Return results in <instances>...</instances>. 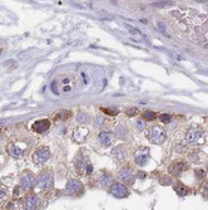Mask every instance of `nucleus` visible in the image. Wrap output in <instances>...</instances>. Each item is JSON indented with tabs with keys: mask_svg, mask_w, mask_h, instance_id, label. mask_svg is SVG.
Masks as SVG:
<instances>
[{
	"mask_svg": "<svg viewBox=\"0 0 208 210\" xmlns=\"http://www.w3.org/2000/svg\"><path fill=\"white\" fill-rule=\"evenodd\" d=\"M36 184L40 189H51L54 185V177L50 171H41L36 177Z\"/></svg>",
	"mask_w": 208,
	"mask_h": 210,
	"instance_id": "obj_1",
	"label": "nucleus"
},
{
	"mask_svg": "<svg viewBox=\"0 0 208 210\" xmlns=\"http://www.w3.org/2000/svg\"><path fill=\"white\" fill-rule=\"evenodd\" d=\"M148 138L150 142L156 143V145H162V143H164L165 138H167V136H165V132L161 128V127H153L149 130L148 132Z\"/></svg>",
	"mask_w": 208,
	"mask_h": 210,
	"instance_id": "obj_2",
	"label": "nucleus"
},
{
	"mask_svg": "<svg viewBox=\"0 0 208 210\" xmlns=\"http://www.w3.org/2000/svg\"><path fill=\"white\" fill-rule=\"evenodd\" d=\"M49 157H50V151H49V149H48V147H44V146H41V147H39V149L33 154V162H34L35 165H41V164L47 162V161L49 160Z\"/></svg>",
	"mask_w": 208,
	"mask_h": 210,
	"instance_id": "obj_3",
	"label": "nucleus"
},
{
	"mask_svg": "<svg viewBox=\"0 0 208 210\" xmlns=\"http://www.w3.org/2000/svg\"><path fill=\"white\" fill-rule=\"evenodd\" d=\"M110 192L114 198H118V199H123V198H127L129 195V190L126 185L123 184H119V182H114L112 186H110Z\"/></svg>",
	"mask_w": 208,
	"mask_h": 210,
	"instance_id": "obj_4",
	"label": "nucleus"
},
{
	"mask_svg": "<svg viewBox=\"0 0 208 210\" xmlns=\"http://www.w3.org/2000/svg\"><path fill=\"white\" fill-rule=\"evenodd\" d=\"M66 192L70 194V195H77L80 196L83 192H84V186L79 180H70L66 184V188H65Z\"/></svg>",
	"mask_w": 208,
	"mask_h": 210,
	"instance_id": "obj_5",
	"label": "nucleus"
},
{
	"mask_svg": "<svg viewBox=\"0 0 208 210\" xmlns=\"http://www.w3.org/2000/svg\"><path fill=\"white\" fill-rule=\"evenodd\" d=\"M26 149H28V145L25 142H13V143H10V145H9L8 151H9V154L11 156L20 157V156H23L25 154Z\"/></svg>",
	"mask_w": 208,
	"mask_h": 210,
	"instance_id": "obj_6",
	"label": "nucleus"
},
{
	"mask_svg": "<svg viewBox=\"0 0 208 210\" xmlns=\"http://www.w3.org/2000/svg\"><path fill=\"white\" fill-rule=\"evenodd\" d=\"M118 177L122 182L127 184V185H133L134 184V173L130 167H124L122 169L119 174H118Z\"/></svg>",
	"mask_w": 208,
	"mask_h": 210,
	"instance_id": "obj_7",
	"label": "nucleus"
},
{
	"mask_svg": "<svg viewBox=\"0 0 208 210\" xmlns=\"http://www.w3.org/2000/svg\"><path fill=\"white\" fill-rule=\"evenodd\" d=\"M187 169H188V164L187 162H184L182 160H177V161H173L171 164L168 170H169V174H172L174 176H179Z\"/></svg>",
	"mask_w": 208,
	"mask_h": 210,
	"instance_id": "obj_8",
	"label": "nucleus"
},
{
	"mask_svg": "<svg viewBox=\"0 0 208 210\" xmlns=\"http://www.w3.org/2000/svg\"><path fill=\"white\" fill-rule=\"evenodd\" d=\"M35 184V179L30 173H25L20 179V188L23 190H30Z\"/></svg>",
	"mask_w": 208,
	"mask_h": 210,
	"instance_id": "obj_9",
	"label": "nucleus"
},
{
	"mask_svg": "<svg viewBox=\"0 0 208 210\" xmlns=\"http://www.w3.org/2000/svg\"><path fill=\"white\" fill-rule=\"evenodd\" d=\"M202 136H203V132L199 128H191L187 132V141L191 143H197L201 141Z\"/></svg>",
	"mask_w": 208,
	"mask_h": 210,
	"instance_id": "obj_10",
	"label": "nucleus"
},
{
	"mask_svg": "<svg viewBox=\"0 0 208 210\" xmlns=\"http://www.w3.org/2000/svg\"><path fill=\"white\" fill-rule=\"evenodd\" d=\"M40 206V201L36 196L30 195L24 200V208L25 210H38Z\"/></svg>",
	"mask_w": 208,
	"mask_h": 210,
	"instance_id": "obj_11",
	"label": "nucleus"
},
{
	"mask_svg": "<svg viewBox=\"0 0 208 210\" xmlns=\"http://www.w3.org/2000/svg\"><path fill=\"white\" fill-rule=\"evenodd\" d=\"M50 127V122L49 120H39L36 122H34L33 125V131L36 134H44L45 131H48Z\"/></svg>",
	"mask_w": 208,
	"mask_h": 210,
	"instance_id": "obj_12",
	"label": "nucleus"
},
{
	"mask_svg": "<svg viewBox=\"0 0 208 210\" xmlns=\"http://www.w3.org/2000/svg\"><path fill=\"white\" fill-rule=\"evenodd\" d=\"M98 181H99V184H100V186L102 188H109V186H112L113 185V176L110 175V174H108V173H102L100 175H99V177H98Z\"/></svg>",
	"mask_w": 208,
	"mask_h": 210,
	"instance_id": "obj_13",
	"label": "nucleus"
},
{
	"mask_svg": "<svg viewBox=\"0 0 208 210\" xmlns=\"http://www.w3.org/2000/svg\"><path fill=\"white\" fill-rule=\"evenodd\" d=\"M88 135V130L84 128V127H79V128H75L74 132H73V140L78 143H81L84 141V138L87 137Z\"/></svg>",
	"mask_w": 208,
	"mask_h": 210,
	"instance_id": "obj_14",
	"label": "nucleus"
},
{
	"mask_svg": "<svg viewBox=\"0 0 208 210\" xmlns=\"http://www.w3.org/2000/svg\"><path fill=\"white\" fill-rule=\"evenodd\" d=\"M113 140H114V135L110 131H102L99 134V141L105 146H109L113 142Z\"/></svg>",
	"mask_w": 208,
	"mask_h": 210,
	"instance_id": "obj_15",
	"label": "nucleus"
},
{
	"mask_svg": "<svg viewBox=\"0 0 208 210\" xmlns=\"http://www.w3.org/2000/svg\"><path fill=\"white\" fill-rule=\"evenodd\" d=\"M173 188H174V191L178 195H181V196H184V195H187L189 192V189L187 186H184V184H182L181 181H176Z\"/></svg>",
	"mask_w": 208,
	"mask_h": 210,
	"instance_id": "obj_16",
	"label": "nucleus"
},
{
	"mask_svg": "<svg viewBox=\"0 0 208 210\" xmlns=\"http://www.w3.org/2000/svg\"><path fill=\"white\" fill-rule=\"evenodd\" d=\"M147 161H148V154H144L143 151H138L135 154V162L138 165L143 166V165L147 164Z\"/></svg>",
	"mask_w": 208,
	"mask_h": 210,
	"instance_id": "obj_17",
	"label": "nucleus"
},
{
	"mask_svg": "<svg viewBox=\"0 0 208 210\" xmlns=\"http://www.w3.org/2000/svg\"><path fill=\"white\" fill-rule=\"evenodd\" d=\"M142 116H143V120H146V121H153L157 117V113L153 111H146V112H143Z\"/></svg>",
	"mask_w": 208,
	"mask_h": 210,
	"instance_id": "obj_18",
	"label": "nucleus"
},
{
	"mask_svg": "<svg viewBox=\"0 0 208 210\" xmlns=\"http://www.w3.org/2000/svg\"><path fill=\"white\" fill-rule=\"evenodd\" d=\"M77 120L79 123H88L89 122V116L88 113H84V112H80L77 117Z\"/></svg>",
	"mask_w": 208,
	"mask_h": 210,
	"instance_id": "obj_19",
	"label": "nucleus"
},
{
	"mask_svg": "<svg viewBox=\"0 0 208 210\" xmlns=\"http://www.w3.org/2000/svg\"><path fill=\"white\" fill-rule=\"evenodd\" d=\"M195 175H196V177L198 180H203L204 176H206V173H204L203 169H197V170H195Z\"/></svg>",
	"mask_w": 208,
	"mask_h": 210,
	"instance_id": "obj_20",
	"label": "nucleus"
},
{
	"mask_svg": "<svg viewBox=\"0 0 208 210\" xmlns=\"http://www.w3.org/2000/svg\"><path fill=\"white\" fill-rule=\"evenodd\" d=\"M172 5V2H157V3H153V6L156 8H165V6H171Z\"/></svg>",
	"mask_w": 208,
	"mask_h": 210,
	"instance_id": "obj_21",
	"label": "nucleus"
},
{
	"mask_svg": "<svg viewBox=\"0 0 208 210\" xmlns=\"http://www.w3.org/2000/svg\"><path fill=\"white\" fill-rule=\"evenodd\" d=\"M161 184L162 185H171V184H173V180L169 176H162L161 177Z\"/></svg>",
	"mask_w": 208,
	"mask_h": 210,
	"instance_id": "obj_22",
	"label": "nucleus"
},
{
	"mask_svg": "<svg viewBox=\"0 0 208 210\" xmlns=\"http://www.w3.org/2000/svg\"><path fill=\"white\" fill-rule=\"evenodd\" d=\"M171 120H172V117H171V115H168V113H163V115L161 116V121H162L163 123H169Z\"/></svg>",
	"mask_w": 208,
	"mask_h": 210,
	"instance_id": "obj_23",
	"label": "nucleus"
},
{
	"mask_svg": "<svg viewBox=\"0 0 208 210\" xmlns=\"http://www.w3.org/2000/svg\"><path fill=\"white\" fill-rule=\"evenodd\" d=\"M5 200H6V192H5V190L0 189V206L5 203Z\"/></svg>",
	"mask_w": 208,
	"mask_h": 210,
	"instance_id": "obj_24",
	"label": "nucleus"
},
{
	"mask_svg": "<svg viewBox=\"0 0 208 210\" xmlns=\"http://www.w3.org/2000/svg\"><path fill=\"white\" fill-rule=\"evenodd\" d=\"M69 116H70V112H69V111H62V112L58 113V119L65 120V119H68Z\"/></svg>",
	"mask_w": 208,
	"mask_h": 210,
	"instance_id": "obj_25",
	"label": "nucleus"
},
{
	"mask_svg": "<svg viewBox=\"0 0 208 210\" xmlns=\"http://www.w3.org/2000/svg\"><path fill=\"white\" fill-rule=\"evenodd\" d=\"M158 28L161 29V32L163 33V34H165V35H168V33H167V30H165V25L162 23V21H158Z\"/></svg>",
	"mask_w": 208,
	"mask_h": 210,
	"instance_id": "obj_26",
	"label": "nucleus"
},
{
	"mask_svg": "<svg viewBox=\"0 0 208 210\" xmlns=\"http://www.w3.org/2000/svg\"><path fill=\"white\" fill-rule=\"evenodd\" d=\"M135 126H137V128H138V130H141V131H142V130H144V127H146V125H144V122H143L142 120L137 121V122H135Z\"/></svg>",
	"mask_w": 208,
	"mask_h": 210,
	"instance_id": "obj_27",
	"label": "nucleus"
},
{
	"mask_svg": "<svg viewBox=\"0 0 208 210\" xmlns=\"http://www.w3.org/2000/svg\"><path fill=\"white\" fill-rule=\"evenodd\" d=\"M202 192H203V195H208V181H206V182L203 184V186H202Z\"/></svg>",
	"mask_w": 208,
	"mask_h": 210,
	"instance_id": "obj_28",
	"label": "nucleus"
},
{
	"mask_svg": "<svg viewBox=\"0 0 208 210\" xmlns=\"http://www.w3.org/2000/svg\"><path fill=\"white\" fill-rule=\"evenodd\" d=\"M102 111H103V112H107V113H108V115H110V116H115V115H117V111L109 110V108H102Z\"/></svg>",
	"mask_w": 208,
	"mask_h": 210,
	"instance_id": "obj_29",
	"label": "nucleus"
},
{
	"mask_svg": "<svg viewBox=\"0 0 208 210\" xmlns=\"http://www.w3.org/2000/svg\"><path fill=\"white\" fill-rule=\"evenodd\" d=\"M137 112H138V110H137V108H132V110L127 111V115H128V116H135V115H137Z\"/></svg>",
	"mask_w": 208,
	"mask_h": 210,
	"instance_id": "obj_30",
	"label": "nucleus"
},
{
	"mask_svg": "<svg viewBox=\"0 0 208 210\" xmlns=\"http://www.w3.org/2000/svg\"><path fill=\"white\" fill-rule=\"evenodd\" d=\"M146 176H147V174L144 171H139V173H138V177H139V179H146Z\"/></svg>",
	"mask_w": 208,
	"mask_h": 210,
	"instance_id": "obj_31",
	"label": "nucleus"
},
{
	"mask_svg": "<svg viewBox=\"0 0 208 210\" xmlns=\"http://www.w3.org/2000/svg\"><path fill=\"white\" fill-rule=\"evenodd\" d=\"M0 56H2V49H0Z\"/></svg>",
	"mask_w": 208,
	"mask_h": 210,
	"instance_id": "obj_32",
	"label": "nucleus"
},
{
	"mask_svg": "<svg viewBox=\"0 0 208 210\" xmlns=\"http://www.w3.org/2000/svg\"><path fill=\"white\" fill-rule=\"evenodd\" d=\"M207 171H208V165H207Z\"/></svg>",
	"mask_w": 208,
	"mask_h": 210,
	"instance_id": "obj_33",
	"label": "nucleus"
}]
</instances>
